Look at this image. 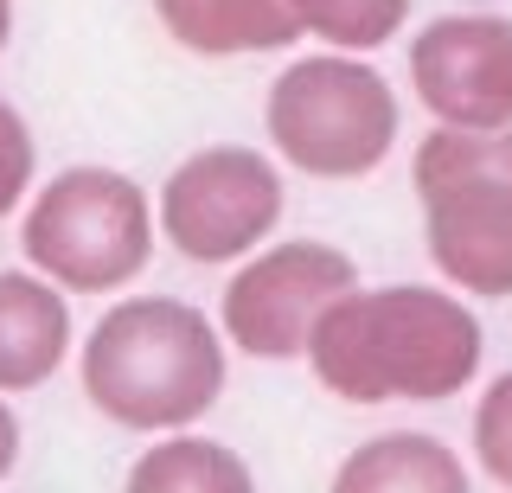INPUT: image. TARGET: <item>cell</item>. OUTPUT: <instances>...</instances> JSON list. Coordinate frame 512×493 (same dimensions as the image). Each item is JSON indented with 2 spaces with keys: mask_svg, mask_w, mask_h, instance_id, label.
<instances>
[{
  "mask_svg": "<svg viewBox=\"0 0 512 493\" xmlns=\"http://www.w3.org/2000/svg\"><path fill=\"white\" fill-rule=\"evenodd\" d=\"M487 327L442 282H378L327 308L308 365L340 404H442L480 378Z\"/></svg>",
  "mask_w": 512,
  "mask_h": 493,
  "instance_id": "6da1fadb",
  "label": "cell"
},
{
  "mask_svg": "<svg viewBox=\"0 0 512 493\" xmlns=\"http://www.w3.org/2000/svg\"><path fill=\"white\" fill-rule=\"evenodd\" d=\"M224 327L205 321L180 295H122L84 333L77 378L103 423L135 436H173L205 423V410L231 385Z\"/></svg>",
  "mask_w": 512,
  "mask_h": 493,
  "instance_id": "7a4b0ae2",
  "label": "cell"
},
{
  "mask_svg": "<svg viewBox=\"0 0 512 493\" xmlns=\"http://www.w3.org/2000/svg\"><path fill=\"white\" fill-rule=\"evenodd\" d=\"M423 199V250L461 295H512V122L506 129H429L410 154Z\"/></svg>",
  "mask_w": 512,
  "mask_h": 493,
  "instance_id": "3957f363",
  "label": "cell"
},
{
  "mask_svg": "<svg viewBox=\"0 0 512 493\" xmlns=\"http://www.w3.org/2000/svg\"><path fill=\"white\" fill-rule=\"evenodd\" d=\"M263 129L282 167L308 180H365L404 135V97L365 52L288 58L263 97Z\"/></svg>",
  "mask_w": 512,
  "mask_h": 493,
  "instance_id": "277c9868",
  "label": "cell"
},
{
  "mask_svg": "<svg viewBox=\"0 0 512 493\" xmlns=\"http://www.w3.org/2000/svg\"><path fill=\"white\" fill-rule=\"evenodd\" d=\"M160 205L122 167L77 161L32 186L20 212V257L64 295H122L154 257Z\"/></svg>",
  "mask_w": 512,
  "mask_h": 493,
  "instance_id": "5b68a950",
  "label": "cell"
},
{
  "mask_svg": "<svg viewBox=\"0 0 512 493\" xmlns=\"http://www.w3.org/2000/svg\"><path fill=\"white\" fill-rule=\"evenodd\" d=\"M160 237L180 250L186 263H244L276 237L288 212V186L276 154L250 148V141H205L180 167L160 180Z\"/></svg>",
  "mask_w": 512,
  "mask_h": 493,
  "instance_id": "8992f818",
  "label": "cell"
},
{
  "mask_svg": "<svg viewBox=\"0 0 512 493\" xmlns=\"http://www.w3.org/2000/svg\"><path fill=\"white\" fill-rule=\"evenodd\" d=\"M359 282H365L359 263L327 237H269L263 250L231 263V282L218 295V327L244 359L263 365L308 359L327 308Z\"/></svg>",
  "mask_w": 512,
  "mask_h": 493,
  "instance_id": "52a82bcc",
  "label": "cell"
},
{
  "mask_svg": "<svg viewBox=\"0 0 512 493\" xmlns=\"http://www.w3.org/2000/svg\"><path fill=\"white\" fill-rule=\"evenodd\" d=\"M410 97L442 129H506L512 122V20L506 13H442L410 39Z\"/></svg>",
  "mask_w": 512,
  "mask_h": 493,
  "instance_id": "ba28073f",
  "label": "cell"
},
{
  "mask_svg": "<svg viewBox=\"0 0 512 493\" xmlns=\"http://www.w3.org/2000/svg\"><path fill=\"white\" fill-rule=\"evenodd\" d=\"M71 301L39 269H0V391L20 397L52 385L71 359Z\"/></svg>",
  "mask_w": 512,
  "mask_h": 493,
  "instance_id": "9c48e42d",
  "label": "cell"
},
{
  "mask_svg": "<svg viewBox=\"0 0 512 493\" xmlns=\"http://www.w3.org/2000/svg\"><path fill=\"white\" fill-rule=\"evenodd\" d=\"M327 493H474V474L429 429H384L340 455Z\"/></svg>",
  "mask_w": 512,
  "mask_h": 493,
  "instance_id": "30bf717a",
  "label": "cell"
},
{
  "mask_svg": "<svg viewBox=\"0 0 512 493\" xmlns=\"http://www.w3.org/2000/svg\"><path fill=\"white\" fill-rule=\"evenodd\" d=\"M154 20L173 45L199 58H256L288 52L301 39V20L288 0H154Z\"/></svg>",
  "mask_w": 512,
  "mask_h": 493,
  "instance_id": "8fae6325",
  "label": "cell"
},
{
  "mask_svg": "<svg viewBox=\"0 0 512 493\" xmlns=\"http://www.w3.org/2000/svg\"><path fill=\"white\" fill-rule=\"evenodd\" d=\"M122 493H256V468L231 442L173 429V436H154L128 461Z\"/></svg>",
  "mask_w": 512,
  "mask_h": 493,
  "instance_id": "7c38bea8",
  "label": "cell"
},
{
  "mask_svg": "<svg viewBox=\"0 0 512 493\" xmlns=\"http://www.w3.org/2000/svg\"><path fill=\"white\" fill-rule=\"evenodd\" d=\"M301 33L333 52H378L410 26V0H288Z\"/></svg>",
  "mask_w": 512,
  "mask_h": 493,
  "instance_id": "4fadbf2b",
  "label": "cell"
},
{
  "mask_svg": "<svg viewBox=\"0 0 512 493\" xmlns=\"http://www.w3.org/2000/svg\"><path fill=\"white\" fill-rule=\"evenodd\" d=\"M468 442H474V461L493 487L512 493V372H500L487 391L474 397V423H468Z\"/></svg>",
  "mask_w": 512,
  "mask_h": 493,
  "instance_id": "5bb4252c",
  "label": "cell"
},
{
  "mask_svg": "<svg viewBox=\"0 0 512 493\" xmlns=\"http://www.w3.org/2000/svg\"><path fill=\"white\" fill-rule=\"evenodd\" d=\"M32 186H39V141H32V122L0 97V218L26 212Z\"/></svg>",
  "mask_w": 512,
  "mask_h": 493,
  "instance_id": "9a60e30c",
  "label": "cell"
},
{
  "mask_svg": "<svg viewBox=\"0 0 512 493\" xmlns=\"http://www.w3.org/2000/svg\"><path fill=\"white\" fill-rule=\"evenodd\" d=\"M20 449H26V436H20V417H13L7 391H0V487H7V474H13V468H20Z\"/></svg>",
  "mask_w": 512,
  "mask_h": 493,
  "instance_id": "2e32d148",
  "label": "cell"
},
{
  "mask_svg": "<svg viewBox=\"0 0 512 493\" xmlns=\"http://www.w3.org/2000/svg\"><path fill=\"white\" fill-rule=\"evenodd\" d=\"M13 45V0H0V52Z\"/></svg>",
  "mask_w": 512,
  "mask_h": 493,
  "instance_id": "e0dca14e",
  "label": "cell"
}]
</instances>
